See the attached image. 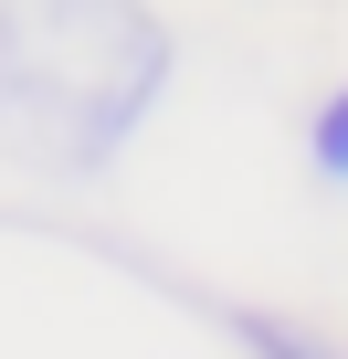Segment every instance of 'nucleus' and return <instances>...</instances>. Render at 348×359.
I'll list each match as a JSON object with an SVG mask.
<instances>
[{"label": "nucleus", "mask_w": 348, "mask_h": 359, "mask_svg": "<svg viewBox=\"0 0 348 359\" xmlns=\"http://www.w3.org/2000/svg\"><path fill=\"white\" fill-rule=\"evenodd\" d=\"M169 85V32L137 0H0V148L106 169Z\"/></svg>", "instance_id": "1"}, {"label": "nucleus", "mask_w": 348, "mask_h": 359, "mask_svg": "<svg viewBox=\"0 0 348 359\" xmlns=\"http://www.w3.org/2000/svg\"><path fill=\"white\" fill-rule=\"evenodd\" d=\"M232 338H243V359H348L337 338H316V327H295V317H274V306H243Z\"/></svg>", "instance_id": "2"}, {"label": "nucleus", "mask_w": 348, "mask_h": 359, "mask_svg": "<svg viewBox=\"0 0 348 359\" xmlns=\"http://www.w3.org/2000/svg\"><path fill=\"white\" fill-rule=\"evenodd\" d=\"M306 158H316V180H337V191H348V85L306 116Z\"/></svg>", "instance_id": "3"}]
</instances>
